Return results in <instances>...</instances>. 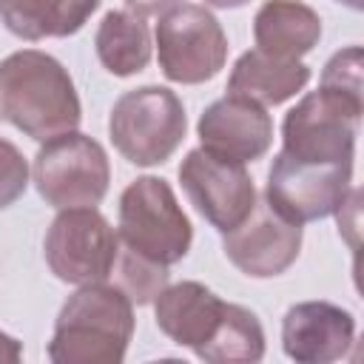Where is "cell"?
<instances>
[{"mask_svg": "<svg viewBox=\"0 0 364 364\" xmlns=\"http://www.w3.org/2000/svg\"><path fill=\"white\" fill-rule=\"evenodd\" d=\"M100 0H0L3 26L28 43L71 37L97 11Z\"/></svg>", "mask_w": 364, "mask_h": 364, "instance_id": "cell-17", "label": "cell"}, {"mask_svg": "<svg viewBox=\"0 0 364 364\" xmlns=\"http://www.w3.org/2000/svg\"><path fill=\"white\" fill-rule=\"evenodd\" d=\"M336 3H344V6H350V9H361V0H336Z\"/></svg>", "mask_w": 364, "mask_h": 364, "instance_id": "cell-26", "label": "cell"}, {"mask_svg": "<svg viewBox=\"0 0 364 364\" xmlns=\"http://www.w3.org/2000/svg\"><path fill=\"white\" fill-rule=\"evenodd\" d=\"M31 173L46 205L57 210L97 208L105 199L111 182L105 148L80 131L46 139L34 156Z\"/></svg>", "mask_w": 364, "mask_h": 364, "instance_id": "cell-6", "label": "cell"}, {"mask_svg": "<svg viewBox=\"0 0 364 364\" xmlns=\"http://www.w3.org/2000/svg\"><path fill=\"white\" fill-rule=\"evenodd\" d=\"M28 188V162L23 151L0 136V210L14 205Z\"/></svg>", "mask_w": 364, "mask_h": 364, "instance_id": "cell-21", "label": "cell"}, {"mask_svg": "<svg viewBox=\"0 0 364 364\" xmlns=\"http://www.w3.org/2000/svg\"><path fill=\"white\" fill-rule=\"evenodd\" d=\"M361 94L318 85L287 111L282 122L284 154L304 162H353L361 128Z\"/></svg>", "mask_w": 364, "mask_h": 364, "instance_id": "cell-5", "label": "cell"}, {"mask_svg": "<svg viewBox=\"0 0 364 364\" xmlns=\"http://www.w3.org/2000/svg\"><path fill=\"white\" fill-rule=\"evenodd\" d=\"M117 236L131 253L171 267L188 256L193 228L165 179L136 176L119 196Z\"/></svg>", "mask_w": 364, "mask_h": 364, "instance_id": "cell-3", "label": "cell"}, {"mask_svg": "<svg viewBox=\"0 0 364 364\" xmlns=\"http://www.w3.org/2000/svg\"><path fill=\"white\" fill-rule=\"evenodd\" d=\"M355 318L333 301H299L282 318L284 355L299 364H330L350 353Z\"/></svg>", "mask_w": 364, "mask_h": 364, "instance_id": "cell-13", "label": "cell"}, {"mask_svg": "<svg viewBox=\"0 0 364 364\" xmlns=\"http://www.w3.org/2000/svg\"><path fill=\"white\" fill-rule=\"evenodd\" d=\"M182 0H125V6L131 9V11H136V14H142V17H148V14H162V11H168V9H173V6H179Z\"/></svg>", "mask_w": 364, "mask_h": 364, "instance_id": "cell-23", "label": "cell"}, {"mask_svg": "<svg viewBox=\"0 0 364 364\" xmlns=\"http://www.w3.org/2000/svg\"><path fill=\"white\" fill-rule=\"evenodd\" d=\"M307 82L310 68L301 60H284L250 48L236 60L228 77V94L253 100L259 105H282L296 97Z\"/></svg>", "mask_w": 364, "mask_h": 364, "instance_id": "cell-16", "label": "cell"}, {"mask_svg": "<svg viewBox=\"0 0 364 364\" xmlns=\"http://www.w3.org/2000/svg\"><path fill=\"white\" fill-rule=\"evenodd\" d=\"M321 85L347 91V94H361V48L350 46V48L336 51L324 65Z\"/></svg>", "mask_w": 364, "mask_h": 364, "instance_id": "cell-22", "label": "cell"}, {"mask_svg": "<svg viewBox=\"0 0 364 364\" xmlns=\"http://www.w3.org/2000/svg\"><path fill=\"white\" fill-rule=\"evenodd\" d=\"M46 262L60 282H105L119 253V236L97 208H63L43 242Z\"/></svg>", "mask_w": 364, "mask_h": 364, "instance_id": "cell-8", "label": "cell"}, {"mask_svg": "<svg viewBox=\"0 0 364 364\" xmlns=\"http://www.w3.org/2000/svg\"><path fill=\"white\" fill-rule=\"evenodd\" d=\"M179 182L199 216H205L219 233L236 228L256 205V185L245 165L222 159L202 145L185 154Z\"/></svg>", "mask_w": 364, "mask_h": 364, "instance_id": "cell-10", "label": "cell"}, {"mask_svg": "<svg viewBox=\"0 0 364 364\" xmlns=\"http://www.w3.org/2000/svg\"><path fill=\"white\" fill-rule=\"evenodd\" d=\"M259 51L284 60H301L321 40V17L301 0H264L253 17Z\"/></svg>", "mask_w": 364, "mask_h": 364, "instance_id": "cell-15", "label": "cell"}, {"mask_svg": "<svg viewBox=\"0 0 364 364\" xmlns=\"http://www.w3.org/2000/svg\"><path fill=\"white\" fill-rule=\"evenodd\" d=\"M134 336V301L117 284H82L63 304L48 358L54 364H119Z\"/></svg>", "mask_w": 364, "mask_h": 364, "instance_id": "cell-2", "label": "cell"}, {"mask_svg": "<svg viewBox=\"0 0 364 364\" xmlns=\"http://www.w3.org/2000/svg\"><path fill=\"white\" fill-rule=\"evenodd\" d=\"M208 6H213V9H239V6H245L247 0H205Z\"/></svg>", "mask_w": 364, "mask_h": 364, "instance_id": "cell-25", "label": "cell"}, {"mask_svg": "<svg viewBox=\"0 0 364 364\" xmlns=\"http://www.w3.org/2000/svg\"><path fill=\"white\" fill-rule=\"evenodd\" d=\"M159 68L171 82L199 85L213 80L228 60L222 23L196 3H179L159 14L156 23Z\"/></svg>", "mask_w": 364, "mask_h": 364, "instance_id": "cell-7", "label": "cell"}, {"mask_svg": "<svg viewBox=\"0 0 364 364\" xmlns=\"http://www.w3.org/2000/svg\"><path fill=\"white\" fill-rule=\"evenodd\" d=\"M353 162H304L284 151L273 156L264 199L290 222L333 216L350 196Z\"/></svg>", "mask_w": 364, "mask_h": 364, "instance_id": "cell-9", "label": "cell"}, {"mask_svg": "<svg viewBox=\"0 0 364 364\" xmlns=\"http://www.w3.org/2000/svg\"><path fill=\"white\" fill-rule=\"evenodd\" d=\"M196 134L205 151L245 165L267 154L273 142V119L264 105L236 94H225L202 111Z\"/></svg>", "mask_w": 364, "mask_h": 364, "instance_id": "cell-12", "label": "cell"}, {"mask_svg": "<svg viewBox=\"0 0 364 364\" xmlns=\"http://www.w3.org/2000/svg\"><path fill=\"white\" fill-rule=\"evenodd\" d=\"M188 117L182 100L165 85H142L125 91L108 117L114 148L139 168L162 165L182 145Z\"/></svg>", "mask_w": 364, "mask_h": 364, "instance_id": "cell-4", "label": "cell"}, {"mask_svg": "<svg viewBox=\"0 0 364 364\" xmlns=\"http://www.w3.org/2000/svg\"><path fill=\"white\" fill-rule=\"evenodd\" d=\"M225 304L210 287L202 282H179V284H165L159 296L154 299V313H156V327L179 347H191L193 353L202 350L210 336L216 333Z\"/></svg>", "mask_w": 364, "mask_h": 364, "instance_id": "cell-14", "label": "cell"}, {"mask_svg": "<svg viewBox=\"0 0 364 364\" xmlns=\"http://www.w3.org/2000/svg\"><path fill=\"white\" fill-rule=\"evenodd\" d=\"M202 361L210 364H253L264 355V330L253 310L242 304H225V316L210 336V341L196 350Z\"/></svg>", "mask_w": 364, "mask_h": 364, "instance_id": "cell-19", "label": "cell"}, {"mask_svg": "<svg viewBox=\"0 0 364 364\" xmlns=\"http://www.w3.org/2000/svg\"><path fill=\"white\" fill-rule=\"evenodd\" d=\"M117 273V287L134 301V304H151L159 290L168 284V267L156 264V262H148L136 253H131L128 247L119 245V253H117V262H114V270L111 276Z\"/></svg>", "mask_w": 364, "mask_h": 364, "instance_id": "cell-20", "label": "cell"}, {"mask_svg": "<svg viewBox=\"0 0 364 364\" xmlns=\"http://www.w3.org/2000/svg\"><path fill=\"white\" fill-rule=\"evenodd\" d=\"M0 119L37 142L77 131L82 105L65 65L37 48L0 60Z\"/></svg>", "mask_w": 364, "mask_h": 364, "instance_id": "cell-1", "label": "cell"}, {"mask_svg": "<svg viewBox=\"0 0 364 364\" xmlns=\"http://www.w3.org/2000/svg\"><path fill=\"white\" fill-rule=\"evenodd\" d=\"M94 48L105 71L114 77L139 74L151 63V34L145 17L131 9L108 11L94 34Z\"/></svg>", "mask_w": 364, "mask_h": 364, "instance_id": "cell-18", "label": "cell"}, {"mask_svg": "<svg viewBox=\"0 0 364 364\" xmlns=\"http://www.w3.org/2000/svg\"><path fill=\"white\" fill-rule=\"evenodd\" d=\"M20 358H23V344H20L14 336H9V333L0 330V361L14 364V361H20Z\"/></svg>", "mask_w": 364, "mask_h": 364, "instance_id": "cell-24", "label": "cell"}, {"mask_svg": "<svg viewBox=\"0 0 364 364\" xmlns=\"http://www.w3.org/2000/svg\"><path fill=\"white\" fill-rule=\"evenodd\" d=\"M225 256L253 279L282 276L301 250V225L284 219L267 199H256L253 210L225 233Z\"/></svg>", "mask_w": 364, "mask_h": 364, "instance_id": "cell-11", "label": "cell"}]
</instances>
